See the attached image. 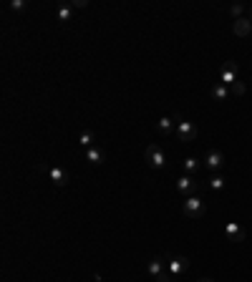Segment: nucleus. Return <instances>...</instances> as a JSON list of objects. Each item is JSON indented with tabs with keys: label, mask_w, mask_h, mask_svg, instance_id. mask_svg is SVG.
I'll use <instances>...</instances> for the list:
<instances>
[{
	"label": "nucleus",
	"mask_w": 252,
	"mask_h": 282,
	"mask_svg": "<svg viewBox=\"0 0 252 282\" xmlns=\"http://www.w3.org/2000/svg\"><path fill=\"white\" fill-rule=\"evenodd\" d=\"M194 189H197V181H194L189 174H184V176L177 181V192H179L184 199H187V197H192V192H194Z\"/></svg>",
	"instance_id": "nucleus-10"
},
{
	"label": "nucleus",
	"mask_w": 252,
	"mask_h": 282,
	"mask_svg": "<svg viewBox=\"0 0 252 282\" xmlns=\"http://www.w3.org/2000/svg\"><path fill=\"white\" fill-rule=\"evenodd\" d=\"M48 176H51V181L56 184V186H66L68 181H71V174L63 169V166H48Z\"/></svg>",
	"instance_id": "nucleus-8"
},
{
	"label": "nucleus",
	"mask_w": 252,
	"mask_h": 282,
	"mask_svg": "<svg viewBox=\"0 0 252 282\" xmlns=\"http://www.w3.org/2000/svg\"><path fill=\"white\" fill-rule=\"evenodd\" d=\"M8 8H11L13 13H23V11H26V0H11Z\"/></svg>",
	"instance_id": "nucleus-20"
},
{
	"label": "nucleus",
	"mask_w": 252,
	"mask_h": 282,
	"mask_svg": "<svg viewBox=\"0 0 252 282\" xmlns=\"http://www.w3.org/2000/svg\"><path fill=\"white\" fill-rule=\"evenodd\" d=\"M209 96H212L214 101H224V99L229 96V88H227V86H222V83H217V86H212Z\"/></svg>",
	"instance_id": "nucleus-14"
},
{
	"label": "nucleus",
	"mask_w": 252,
	"mask_h": 282,
	"mask_svg": "<svg viewBox=\"0 0 252 282\" xmlns=\"http://www.w3.org/2000/svg\"><path fill=\"white\" fill-rule=\"evenodd\" d=\"M182 214L187 217V219H202L204 214H207V204L199 199V197H187L184 202H182Z\"/></svg>",
	"instance_id": "nucleus-1"
},
{
	"label": "nucleus",
	"mask_w": 252,
	"mask_h": 282,
	"mask_svg": "<svg viewBox=\"0 0 252 282\" xmlns=\"http://www.w3.org/2000/svg\"><path fill=\"white\" fill-rule=\"evenodd\" d=\"M232 31H234V36H239V38H244V36H252V21H247V18H239V21H234Z\"/></svg>",
	"instance_id": "nucleus-12"
},
{
	"label": "nucleus",
	"mask_w": 252,
	"mask_h": 282,
	"mask_svg": "<svg viewBox=\"0 0 252 282\" xmlns=\"http://www.w3.org/2000/svg\"><path fill=\"white\" fill-rule=\"evenodd\" d=\"M156 282H174V274H172V272L166 269L164 274H159V277H156Z\"/></svg>",
	"instance_id": "nucleus-22"
},
{
	"label": "nucleus",
	"mask_w": 252,
	"mask_h": 282,
	"mask_svg": "<svg viewBox=\"0 0 252 282\" xmlns=\"http://www.w3.org/2000/svg\"><path fill=\"white\" fill-rule=\"evenodd\" d=\"M189 267H192V262H189L187 257H182V254H174V257H169V259H166V269H169L174 277L187 274V272H189Z\"/></svg>",
	"instance_id": "nucleus-3"
},
{
	"label": "nucleus",
	"mask_w": 252,
	"mask_h": 282,
	"mask_svg": "<svg viewBox=\"0 0 252 282\" xmlns=\"http://www.w3.org/2000/svg\"><path fill=\"white\" fill-rule=\"evenodd\" d=\"M146 272H149L151 277H159V274H164V272H166V262H164L161 257H154V259H149Z\"/></svg>",
	"instance_id": "nucleus-11"
},
{
	"label": "nucleus",
	"mask_w": 252,
	"mask_h": 282,
	"mask_svg": "<svg viewBox=\"0 0 252 282\" xmlns=\"http://www.w3.org/2000/svg\"><path fill=\"white\" fill-rule=\"evenodd\" d=\"M73 13H76L73 6H61L58 8V21L61 23H68V21H73Z\"/></svg>",
	"instance_id": "nucleus-16"
},
{
	"label": "nucleus",
	"mask_w": 252,
	"mask_h": 282,
	"mask_svg": "<svg viewBox=\"0 0 252 282\" xmlns=\"http://www.w3.org/2000/svg\"><path fill=\"white\" fill-rule=\"evenodd\" d=\"M177 139H179V141H194V139H197V126L182 119V121L177 124Z\"/></svg>",
	"instance_id": "nucleus-7"
},
{
	"label": "nucleus",
	"mask_w": 252,
	"mask_h": 282,
	"mask_svg": "<svg viewBox=\"0 0 252 282\" xmlns=\"http://www.w3.org/2000/svg\"><path fill=\"white\" fill-rule=\"evenodd\" d=\"M249 11H252V8H249Z\"/></svg>",
	"instance_id": "nucleus-25"
},
{
	"label": "nucleus",
	"mask_w": 252,
	"mask_h": 282,
	"mask_svg": "<svg viewBox=\"0 0 252 282\" xmlns=\"http://www.w3.org/2000/svg\"><path fill=\"white\" fill-rule=\"evenodd\" d=\"M229 93H232V96H244V93H247V86H244L242 81H237V83L229 86Z\"/></svg>",
	"instance_id": "nucleus-19"
},
{
	"label": "nucleus",
	"mask_w": 252,
	"mask_h": 282,
	"mask_svg": "<svg viewBox=\"0 0 252 282\" xmlns=\"http://www.w3.org/2000/svg\"><path fill=\"white\" fill-rule=\"evenodd\" d=\"M197 282H214V279H209V277H202V279H197Z\"/></svg>",
	"instance_id": "nucleus-24"
},
{
	"label": "nucleus",
	"mask_w": 252,
	"mask_h": 282,
	"mask_svg": "<svg viewBox=\"0 0 252 282\" xmlns=\"http://www.w3.org/2000/svg\"><path fill=\"white\" fill-rule=\"evenodd\" d=\"M184 171L192 176V174H197L199 171V161L194 159V156H189V159H184Z\"/></svg>",
	"instance_id": "nucleus-17"
},
{
	"label": "nucleus",
	"mask_w": 252,
	"mask_h": 282,
	"mask_svg": "<svg viewBox=\"0 0 252 282\" xmlns=\"http://www.w3.org/2000/svg\"><path fill=\"white\" fill-rule=\"evenodd\" d=\"M71 6H73V11H83V8L89 6V0H73Z\"/></svg>",
	"instance_id": "nucleus-23"
},
{
	"label": "nucleus",
	"mask_w": 252,
	"mask_h": 282,
	"mask_svg": "<svg viewBox=\"0 0 252 282\" xmlns=\"http://www.w3.org/2000/svg\"><path fill=\"white\" fill-rule=\"evenodd\" d=\"M219 83L222 86H232V83H237V63L234 61H227L224 66H222V71H219Z\"/></svg>",
	"instance_id": "nucleus-5"
},
{
	"label": "nucleus",
	"mask_w": 252,
	"mask_h": 282,
	"mask_svg": "<svg viewBox=\"0 0 252 282\" xmlns=\"http://www.w3.org/2000/svg\"><path fill=\"white\" fill-rule=\"evenodd\" d=\"M78 144L83 146V149H91V146H96V136H94V131H81V136H78Z\"/></svg>",
	"instance_id": "nucleus-15"
},
{
	"label": "nucleus",
	"mask_w": 252,
	"mask_h": 282,
	"mask_svg": "<svg viewBox=\"0 0 252 282\" xmlns=\"http://www.w3.org/2000/svg\"><path fill=\"white\" fill-rule=\"evenodd\" d=\"M86 159H89V164H94V166H101V164L106 161V154H104L99 146H91V149H86Z\"/></svg>",
	"instance_id": "nucleus-13"
},
{
	"label": "nucleus",
	"mask_w": 252,
	"mask_h": 282,
	"mask_svg": "<svg viewBox=\"0 0 252 282\" xmlns=\"http://www.w3.org/2000/svg\"><path fill=\"white\" fill-rule=\"evenodd\" d=\"M144 156H146V164L151 169H164L166 166V154H164V149L159 144H149L146 151H144Z\"/></svg>",
	"instance_id": "nucleus-2"
},
{
	"label": "nucleus",
	"mask_w": 252,
	"mask_h": 282,
	"mask_svg": "<svg viewBox=\"0 0 252 282\" xmlns=\"http://www.w3.org/2000/svg\"><path fill=\"white\" fill-rule=\"evenodd\" d=\"M224 237H227V242H244L247 239V232H244V227H239L237 222H227L224 224Z\"/></svg>",
	"instance_id": "nucleus-6"
},
{
	"label": "nucleus",
	"mask_w": 252,
	"mask_h": 282,
	"mask_svg": "<svg viewBox=\"0 0 252 282\" xmlns=\"http://www.w3.org/2000/svg\"><path fill=\"white\" fill-rule=\"evenodd\" d=\"M229 13L234 16V21H239V18H242V13H244V8H242V6H232V8H229Z\"/></svg>",
	"instance_id": "nucleus-21"
},
{
	"label": "nucleus",
	"mask_w": 252,
	"mask_h": 282,
	"mask_svg": "<svg viewBox=\"0 0 252 282\" xmlns=\"http://www.w3.org/2000/svg\"><path fill=\"white\" fill-rule=\"evenodd\" d=\"M182 121V116L177 114V116H161L159 121H156V131L161 134V136H172V134H177V124Z\"/></svg>",
	"instance_id": "nucleus-4"
},
{
	"label": "nucleus",
	"mask_w": 252,
	"mask_h": 282,
	"mask_svg": "<svg viewBox=\"0 0 252 282\" xmlns=\"http://www.w3.org/2000/svg\"><path fill=\"white\" fill-rule=\"evenodd\" d=\"M222 164H224V156H222V151H209L207 156H204V166L209 169V171H219L222 169Z\"/></svg>",
	"instance_id": "nucleus-9"
},
{
	"label": "nucleus",
	"mask_w": 252,
	"mask_h": 282,
	"mask_svg": "<svg viewBox=\"0 0 252 282\" xmlns=\"http://www.w3.org/2000/svg\"><path fill=\"white\" fill-rule=\"evenodd\" d=\"M209 189H212V192H222V189H224V179H222L219 174H212V176H209Z\"/></svg>",
	"instance_id": "nucleus-18"
}]
</instances>
